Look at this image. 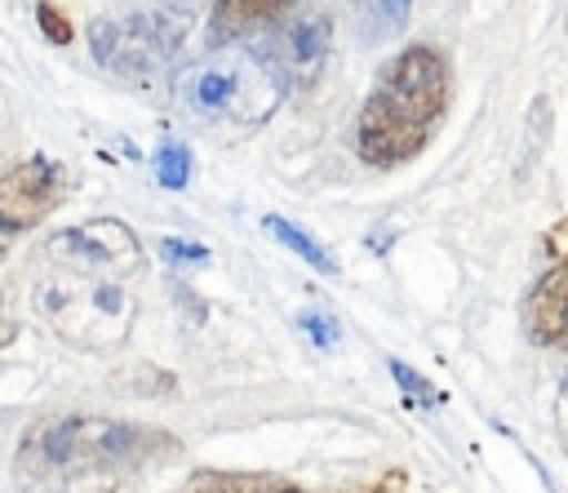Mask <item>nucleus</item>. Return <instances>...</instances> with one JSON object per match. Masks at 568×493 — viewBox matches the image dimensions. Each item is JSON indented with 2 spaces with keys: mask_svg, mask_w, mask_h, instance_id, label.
Segmentation results:
<instances>
[{
  "mask_svg": "<svg viewBox=\"0 0 568 493\" xmlns=\"http://www.w3.org/2000/svg\"><path fill=\"white\" fill-rule=\"evenodd\" d=\"M453 98L448 58L435 44L399 49L373 80L359 120H355V151L377 169L408 164L426 151L435 124L444 120Z\"/></svg>",
  "mask_w": 568,
  "mask_h": 493,
  "instance_id": "nucleus-1",
  "label": "nucleus"
},
{
  "mask_svg": "<svg viewBox=\"0 0 568 493\" xmlns=\"http://www.w3.org/2000/svg\"><path fill=\"white\" fill-rule=\"evenodd\" d=\"M164 449H173V435L160 426H142L106 413H62V417L36 422L22 435L13 471L22 480L53 484V480H80V475L133 466Z\"/></svg>",
  "mask_w": 568,
  "mask_h": 493,
  "instance_id": "nucleus-2",
  "label": "nucleus"
},
{
  "mask_svg": "<svg viewBox=\"0 0 568 493\" xmlns=\"http://www.w3.org/2000/svg\"><path fill=\"white\" fill-rule=\"evenodd\" d=\"M182 102L213 124H240L253 129L275 115L284 98V80L271 71L262 53H213L182 71L178 80Z\"/></svg>",
  "mask_w": 568,
  "mask_h": 493,
  "instance_id": "nucleus-3",
  "label": "nucleus"
},
{
  "mask_svg": "<svg viewBox=\"0 0 568 493\" xmlns=\"http://www.w3.org/2000/svg\"><path fill=\"white\" fill-rule=\"evenodd\" d=\"M186 40V9H164V4H146V9H124V13H102L89 27V44L93 58L120 76V80H155Z\"/></svg>",
  "mask_w": 568,
  "mask_h": 493,
  "instance_id": "nucleus-4",
  "label": "nucleus"
},
{
  "mask_svg": "<svg viewBox=\"0 0 568 493\" xmlns=\"http://www.w3.org/2000/svg\"><path fill=\"white\" fill-rule=\"evenodd\" d=\"M67 195V169L49 155H31L0 173V253L36 231Z\"/></svg>",
  "mask_w": 568,
  "mask_h": 493,
  "instance_id": "nucleus-5",
  "label": "nucleus"
},
{
  "mask_svg": "<svg viewBox=\"0 0 568 493\" xmlns=\"http://www.w3.org/2000/svg\"><path fill=\"white\" fill-rule=\"evenodd\" d=\"M328 40H333V18L320 13V9H306V13H284L280 18V31L275 40L262 49V58L271 62V71L284 80V84H311L328 58Z\"/></svg>",
  "mask_w": 568,
  "mask_h": 493,
  "instance_id": "nucleus-6",
  "label": "nucleus"
},
{
  "mask_svg": "<svg viewBox=\"0 0 568 493\" xmlns=\"http://www.w3.org/2000/svg\"><path fill=\"white\" fill-rule=\"evenodd\" d=\"M53 253H71L75 262H84L93 271H111V275H129L142 262L138 235L124 222H111V218H93V222H80L71 231H62L53 240Z\"/></svg>",
  "mask_w": 568,
  "mask_h": 493,
  "instance_id": "nucleus-7",
  "label": "nucleus"
},
{
  "mask_svg": "<svg viewBox=\"0 0 568 493\" xmlns=\"http://www.w3.org/2000/svg\"><path fill=\"white\" fill-rule=\"evenodd\" d=\"M528 333L537 342H564L568 346V266H550L537 289L528 293Z\"/></svg>",
  "mask_w": 568,
  "mask_h": 493,
  "instance_id": "nucleus-8",
  "label": "nucleus"
},
{
  "mask_svg": "<svg viewBox=\"0 0 568 493\" xmlns=\"http://www.w3.org/2000/svg\"><path fill=\"white\" fill-rule=\"evenodd\" d=\"M284 13H288L284 0H222L209 13V44H217V49L222 44H235L248 31H257L262 22H275Z\"/></svg>",
  "mask_w": 568,
  "mask_h": 493,
  "instance_id": "nucleus-9",
  "label": "nucleus"
},
{
  "mask_svg": "<svg viewBox=\"0 0 568 493\" xmlns=\"http://www.w3.org/2000/svg\"><path fill=\"white\" fill-rule=\"evenodd\" d=\"M262 227H266L284 249H293L306 266H315L320 275H337V258H333V253H328L311 231H302L297 222H288V218H280V213H266V218H262Z\"/></svg>",
  "mask_w": 568,
  "mask_h": 493,
  "instance_id": "nucleus-10",
  "label": "nucleus"
},
{
  "mask_svg": "<svg viewBox=\"0 0 568 493\" xmlns=\"http://www.w3.org/2000/svg\"><path fill=\"white\" fill-rule=\"evenodd\" d=\"M151 169H155V182H160L164 191H182V187L191 182V147L169 133V138L155 147Z\"/></svg>",
  "mask_w": 568,
  "mask_h": 493,
  "instance_id": "nucleus-11",
  "label": "nucleus"
},
{
  "mask_svg": "<svg viewBox=\"0 0 568 493\" xmlns=\"http://www.w3.org/2000/svg\"><path fill=\"white\" fill-rule=\"evenodd\" d=\"M271 489V480H262V475H231V471H204V475H195L191 480V489L186 493H266Z\"/></svg>",
  "mask_w": 568,
  "mask_h": 493,
  "instance_id": "nucleus-12",
  "label": "nucleus"
},
{
  "mask_svg": "<svg viewBox=\"0 0 568 493\" xmlns=\"http://www.w3.org/2000/svg\"><path fill=\"white\" fill-rule=\"evenodd\" d=\"M390 373H395V382H399L413 400H422V404H435V400H439V391H430V386H426V378H422L417 369H408L404 360H390Z\"/></svg>",
  "mask_w": 568,
  "mask_h": 493,
  "instance_id": "nucleus-13",
  "label": "nucleus"
},
{
  "mask_svg": "<svg viewBox=\"0 0 568 493\" xmlns=\"http://www.w3.org/2000/svg\"><path fill=\"white\" fill-rule=\"evenodd\" d=\"M302 329L311 333L315 346H333V342H337V320H333L328 311H306V315H302Z\"/></svg>",
  "mask_w": 568,
  "mask_h": 493,
  "instance_id": "nucleus-14",
  "label": "nucleus"
},
{
  "mask_svg": "<svg viewBox=\"0 0 568 493\" xmlns=\"http://www.w3.org/2000/svg\"><path fill=\"white\" fill-rule=\"evenodd\" d=\"M36 18H40V31H44L53 44H67V40H71V22L62 18V9H53V4H36Z\"/></svg>",
  "mask_w": 568,
  "mask_h": 493,
  "instance_id": "nucleus-15",
  "label": "nucleus"
},
{
  "mask_svg": "<svg viewBox=\"0 0 568 493\" xmlns=\"http://www.w3.org/2000/svg\"><path fill=\"white\" fill-rule=\"evenodd\" d=\"M546 258H550V266H568V218H559L546 231Z\"/></svg>",
  "mask_w": 568,
  "mask_h": 493,
  "instance_id": "nucleus-16",
  "label": "nucleus"
},
{
  "mask_svg": "<svg viewBox=\"0 0 568 493\" xmlns=\"http://www.w3.org/2000/svg\"><path fill=\"white\" fill-rule=\"evenodd\" d=\"M164 253H169V258H204L200 244H182V240H164Z\"/></svg>",
  "mask_w": 568,
  "mask_h": 493,
  "instance_id": "nucleus-17",
  "label": "nucleus"
},
{
  "mask_svg": "<svg viewBox=\"0 0 568 493\" xmlns=\"http://www.w3.org/2000/svg\"><path fill=\"white\" fill-rule=\"evenodd\" d=\"M13 338V320H9V311H4V298H0V351H4V342Z\"/></svg>",
  "mask_w": 568,
  "mask_h": 493,
  "instance_id": "nucleus-18",
  "label": "nucleus"
},
{
  "mask_svg": "<svg viewBox=\"0 0 568 493\" xmlns=\"http://www.w3.org/2000/svg\"><path fill=\"white\" fill-rule=\"evenodd\" d=\"M266 493H302V489H284V484H271Z\"/></svg>",
  "mask_w": 568,
  "mask_h": 493,
  "instance_id": "nucleus-19",
  "label": "nucleus"
}]
</instances>
